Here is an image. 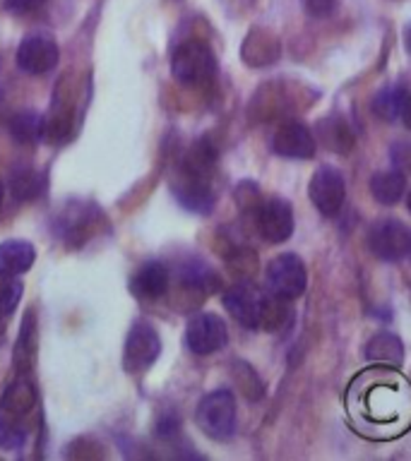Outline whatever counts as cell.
Here are the masks:
<instances>
[{
    "label": "cell",
    "mask_w": 411,
    "mask_h": 461,
    "mask_svg": "<svg viewBox=\"0 0 411 461\" xmlns=\"http://www.w3.org/2000/svg\"><path fill=\"white\" fill-rule=\"evenodd\" d=\"M279 39L267 32V29H252L248 39L243 41V60L252 68H262V65L274 63L279 58Z\"/></svg>",
    "instance_id": "13"
},
{
    "label": "cell",
    "mask_w": 411,
    "mask_h": 461,
    "mask_svg": "<svg viewBox=\"0 0 411 461\" xmlns=\"http://www.w3.org/2000/svg\"><path fill=\"white\" fill-rule=\"evenodd\" d=\"M310 202L323 216H337L346 197V185L342 173L332 166H320L308 185Z\"/></svg>",
    "instance_id": "5"
},
{
    "label": "cell",
    "mask_w": 411,
    "mask_h": 461,
    "mask_svg": "<svg viewBox=\"0 0 411 461\" xmlns=\"http://www.w3.org/2000/svg\"><path fill=\"white\" fill-rule=\"evenodd\" d=\"M195 420L207 438H229L236 430V399L226 389H216L202 399Z\"/></svg>",
    "instance_id": "3"
},
{
    "label": "cell",
    "mask_w": 411,
    "mask_h": 461,
    "mask_svg": "<svg viewBox=\"0 0 411 461\" xmlns=\"http://www.w3.org/2000/svg\"><path fill=\"white\" fill-rule=\"evenodd\" d=\"M303 10L308 17H315V20H323V17H330L337 7V0H301Z\"/></svg>",
    "instance_id": "25"
},
{
    "label": "cell",
    "mask_w": 411,
    "mask_h": 461,
    "mask_svg": "<svg viewBox=\"0 0 411 461\" xmlns=\"http://www.w3.org/2000/svg\"><path fill=\"white\" fill-rule=\"evenodd\" d=\"M34 258V245L27 243V240H5V243H0V269L3 272L20 276V274L32 269Z\"/></svg>",
    "instance_id": "18"
},
{
    "label": "cell",
    "mask_w": 411,
    "mask_h": 461,
    "mask_svg": "<svg viewBox=\"0 0 411 461\" xmlns=\"http://www.w3.org/2000/svg\"><path fill=\"white\" fill-rule=\"evenodd\" d=\"M171 70L180 85L202 86L215 79L216 58L205 43L186 41L173 50Z\"/></svg>",
    "instance_id": "1"
},
{
    "label": "cell",
    "mask_w": 411,
    "mask_h": 461,
    "mask_svg": "<svg viewBox=\"0 0 411 461\" xmlns=\"http://www.w3.org/2000/svg\"><path fill=\"white\" fill-rule=\"evenodd\" d=\"M404 193H406V178H404V171H399V168L378 171L370 178V194L385 207L397 204L404 197Z\"/></svg>",
    "instance_id": "17"
},
{
    "label": "cell",
    "mask_w": 411,
    "mask_h": 461,
    "mask_svg": "<svg viewBox=\"0 0 411 461\" xmlns=\"http://www.w3.org/2000/svg\"><path fill=\"white\" fill-rule=\"evenodd\" d=\"M373 111L382 121H397V86H385L373 96Z\"/></svg>",
    "instance_id": "22"
},
{
    "label": "cell",
    "mask_w": 411,
    "mask_h": 461,
    "mask_svg": "<svg viewBox=\"0 0 411 461\" xmlns=\"http://www.w3.org/2000/svg\"><path fill=\"white\" fill-rule=\"evenodd\" d=\"M368 248L382 262H399L411 252V230L399 219H380L368 230Z\"/></svg>",
    "instance_id": "4"
},
{
    "label": "cell",
    "mask_w": 411,
    "mask_h": 461,
    "mask_svg": "<svg viewBox=\"0 0 411 461\" xmlns=\"http://www.w3.org/2000/svg\"><path fill=\"white\" fill-rule=\"evenodd\" d=\"M315 137L324 149L334 151V154H349L353 149V144H356L353 130L339 115H327L323 121H317Z\"/></svg>",
    "instance_id": "12"
},
{
    "label": "cell",
    "mask_w": 411,
    "mask_h": 461,
    "mask_svg": "<svg viewBox=\"0 0 411 461\" xmlns=\"http://www.w3.org/2000/svg\"><path fill=\"white\" fill-rule=\"evenodd\" d=\"M46 0H5V10L13 14H27L36 7H41Z\"/></svg>",
    "instance_id": "28"
},
{
    "label": "cell",
    "mask_w": 411,
    "mask_h": 461,
    "mask_svg": "<svg viewBox=\"0 0 411 461\" xmlns=\"http://www.w3.org/2000/svg\"><path fill=\"white\" fill-rule=\"evenodd\" d=\"M60 49L58 43L46 34H29L17 49V65L24 72L32 75H43V72L53 70L58 65Z\"/></svg>",
    "instance_id": "9"
},
{
    "label": "cell",
    "mask_w": 411,
    "mask_h": 461,
    "mask_svg": "<svg viewBox=\"0 0 411 461\" xmlns=\"http://www.w3.org/2000/svg\"><path fill=\"white\" fill-rule=\"evenodd\" d=\"M0 204H3V183H0Z\"/></svg>",
    "instance_id": "31"
},
{
    "label": "cell",
    "mask_w": 411,
    "mask_h": 461,
    "mask_svg": "<svg viewBox=\"0 0 411 461\" xmlns=\"http://www.w3.org/2000/svg\"><path fill=\"white\" fill-rule=\"evenodd\" d=\"M272 149L277 157L284 158H313L315 154V137L303 122L288 121L277 128L272 137Z\"/></svg>",
    "instance_id": "11"
},
{
    "label": "cell",
    "mask_w": 411,
    "mask_h": 461,
    "mask_svg": "<svg viewBox=\"0 0 411 461\" xmlns=\"http://www.w3.org/2000/svg\"><path fill=\"white\" fill-rule=\"evenodd\" d=\"M236 375H238V382H248V384H241L248 399H258L262 396V382H260L258 373L252 370L248 363H236Z\"/></svg>",
    "instance_id": "24"
},
{
    "label": "cell",
    "mask_w": 411,
    "mask_h": 461,
    "mask_svg": "<svg viewBox=\"0 0 411 461\" xmlns=\"http://www.w3.org/2000/svg\"><path fill=\"white\" fill-rule=\"evenodd\" d=\"M288 320V308L284 298H277V295H269V298H262V315H260V327L274 331L279 330L281 324Z\"/></svg>",
    "instance_id": "20"
},
{
    "label": "cell",
    "mask_w": 411,
    "mask_h": 461,
    "mask_svg": "<svg viewBox=\"0 0 411 461\" xmlns=\"http://www.w3.org/2000/svg\"><path fill=\"white\" fill-rule=\"evenodd\" d=\"M10 130H13V137L17 142L32 144L43 132V121L32 111H24V113L14 115L13 122H10Z\"/></svg>",
    "instance_id": "19"
},
{
    "label": "cell",
    "mask_w": 411,
    "mask_h": 461,
    "mask_svg": "<svg viewBox=\"0 0 411 461\" xmlns=\"http://www.w3.org/2000/svg\"><path fill=\"white\" fill-rule=\"evenodd\" d=\"M262 298L265 295L251 284H236L224 294V308L229 310V315L238 324H243L245 330H258L260 315H262Z\"/></svg>",
    "instance_id": "10"
},
{
    "label": "cell",
    "mask_w": 411,
    "mask_h": 461,
    "mask_svg": "<svg viewBox=\"0 0 411 461\" xmlns=\"http://www.w3.org/2000/svg\"><path fill=\"white\" fill-rule=\"evenodd\" d=\"M258 229L260 236L265 238L267 243H284L294 233V209L287 200L272 197L267 200L258 212Z\"/></svg>",
    "instance_id": "8"
},
{
    "label": "cell",
    "mask_w": 411,
    "mask_h": 461,
    "mask_svg": "<svg viewBox=\"0 0 411 461\" xmlns=\"http://www.w3.org/2000/svg\"><path fill=\"white\" fill-rule=\"evenodd\" d=\"M159 353H161V339H159L157 330L147 322H137L125 341L123 366L130 373H140L159 358Z\"/></svg>",
    "instance_id": "7"
},
{
    "label": "cell",
    "mask_w": 411,
    "mask_h": 461,
    "mask_svg": "<svg viewBox=\"0 0 411 461\" xmlns=\"http://www.w3.org/2000/svg\"><path fill=\"white\" fill-rule=\"evenodd\" d=\"M366 358L370 360V363H380V366H402V339L395 337V334H389V331L375 334V337L368 339Z\"/></svg>",
    "instance_id": "16"
},
{
    "label": "cell",
    "mask_w": 411,
    "mask_h": 461,
    "mask_svg": "<svg viewBox=\"0 0 411 461\" xmlns=\"http://www.w3.org/2000/svg\"><path fill=\"white\" fill-rule=\"evenodd\" d=\"M176 197L183 207L193 209V212H200V214H207L212 204H215V194L209 190L207 180L202 178L200 173H190L180 185H176Z\"/></svg>",
    "instance_id": "14"
},
{
    "label": "cell",
    "mask_w": 411,
    "mask_h": 461,
    "mask_svg": "<svg viewBox=\"0 0 411 461\" xmlns=\"http://www.w3.org/2000/svg\"><path fill=\"white\" fill-rule=\"evenodd\" d=\"M404 43H406V50L411 53V27H406V32H404Z\"/></svg>",
    "instance_id": "29"
},
{
    "label": "cell",
    "mask_w": 411,
    "mask_h": 461,
    "mask_svg": "<svg viewBox=\"0 0 411 461\" xmlns=\"http://www.w3.org/2000/svg\"><path fill=\"white\" fill-rule=\"evenodd\" d=\"M389 158L395 161L399 171H411V144L409 142H397L389 149Z\"/></svg>",
    "instance_id": "27"
},
{
    "label": "cell",
    "mask_w": 411,
    "mask_h": 461,
    "mask_svg": "<svg viewBox=\"0 0 411 461\" xmlns=\"http://www.w3.org/2000/svg\"><path fill=\"white\" fill-rule=\"evenodd\" d=\"M265 284L269 288V294L284 301H296L301 298L308 284V274H306V265L303 259L294 252H281L267 265L265 269Z\"/></svg>",
    "instance_id": "2"
},
{
    "label": "cell",
    "mask_w": 411,
    "mask_h": 461,
    "mask_svg": "<svg viewBox=\"0 0 411 461\" xmlns=\"http://www.w3.org/2000/svg\"><path fill=\"white\" fill-rule=\"evenodd\" d=\"M22 298V284L14 274H7L0 269V312L10 315L17 308Z\"/></svg>",
    "instance_id": "21"
},
{
    "label": "cell",
    "mask_w": 411,
    "mask_h": 461,
    "mask_svg": "<svg viewBox=\"0 0 411 461\" xmlns=\"http://www.w3.org/2000/svg\"><path fill=\"white\" fill-rule=\"evenodd\" d=\"M397 121L411 130V89L406 86H397Z\"/></svg>",
    "instance_id": "26"
},
{
    "label": "cell",
    "mask_w": 411,
    "mask_h": 461,
    "mask_svg": "<svg viewBox=\"0 0 411 461\" xmlns=\"http://www.w3.org/2000/svg\"><path fill=\"white\" fill-rule=\"evenodd\" d=\"M0 315H3V312H0ZM0 334H3V320H0Z\"/></svg>",
    "instance_id": "32"
},
{
    "label": "cell",
    "mask_w": 411,
    "mask_h": 461,
    "mask_svg": "<svg viewBox=\"0 0 411 461\" xmlns=\"http://www.w3.org/2000/svg\"><path fill=\"white\" fill-rule=\"evenodd\" d=\"M130 288L140 298H159L169 288V269L161 262H147L137 269Z\"/></svg>",
    "instance_id": "15"
},
{
    "label": "cell",
    "mask_w": 411,
    "mask_h": 461,
    "mask_svg": "<svg viewBox=\"0 0 411 461\" xmlns=\"http://www.w3.org/2000/svg\"><path fill=\"white\" fill-rule=\"evenodd\" d=\"M406 207H409V212H411V190L406 193Z\"/></svg>",
    "instance_id": "30"
},
{
    "label": "cell",
    "mask_w": 411,
    "mask_h": 461,
    "mask_svg": "<svg viewBox=\"0 0 411 461\" xmlns=\"http://www.w3.org/2000/svg\"><path fill=\"white\" fill-rule=\"evenodd\" d=\"M13 193L20 200H29L39 194V176L34 171H20L13 176Z\"/></svg>",
    "instance_id": "23"
},
{
    "label": "cell",
    "mask_w": 411,
    "mask_h": 461,
    "mask_svg": "<svg viewBox=\"0 0 411 461\" xmlns=\"http://www.w3.org/2000/svg\"><path fill=\"white\" fill-rule=\"evenodd\" d=\"M229 341V331L226 324L215 312H200L187 322L186 330V344L187 348L197 356H209L224 348Z\"/></svg>",
    "instance_id": "6"
}]
</instances>
